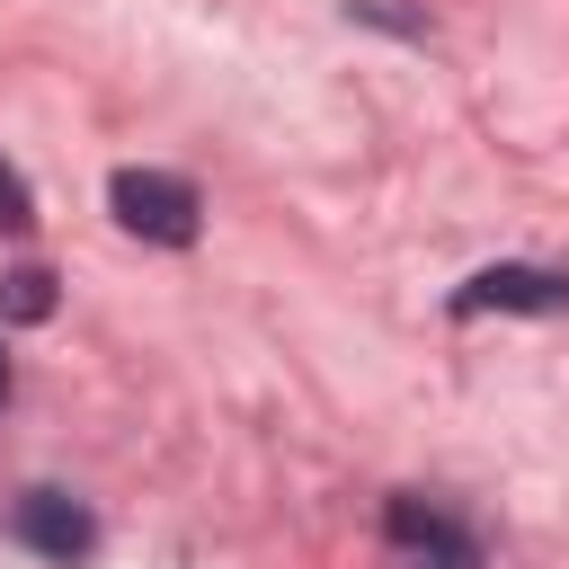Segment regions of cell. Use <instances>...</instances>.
<instances>
[{"label":"cell","instance_id":"7a4b0ae2","mask_svg":"<svg viewBox=\"0 0 569 569\" xmlns=\"http://www.w3.org/2000/svg\"><path fill=\"white\" fill-rule=\"evenodd\" d=\"M9 525H18V542H27V551H44L53 569H80V560L98 551V516H89L71 489H27Z\"/></svg>","mask_w":569,"mask_h":569},{"label":"cell","instance_id":"52a82bcc","mask_svg":"<svg viewBox=\"0 0 569 569\" xmlns=\"http://www.w3.org/2000/svg\"><path fill=\"white\" fill-rule=\"evenodd\" d=\"M0 400H9V356H0Z\"/></svg>","mask_w":569,"mask_h":569},{"label":"cell","instance_id":"3957f363","mask_svg":"<svg viewBox=\"0 0 569 569\" xmlns=\"http://www.w3.org/2000/svg\"><path fill=\"white\" fill-rule=\"evenodd\" d=\"M453 311H533V320H551V311H569V267H480L462 293H453Z\"/></svg>","mask_w":569,"mask_h":569},{"label":"cell","instance_id":"277c9868","mask_svg":"<svg viewBox=\"0 0 569 569\" xmlns=\"http://www.w3.org/2000/svg\"><path fill=\"white\" fill-rule=\"evenodd\" d=\"M382 533H391L409 560H427V569H480V542H471L436 498H391V507H382Z\"/></svg>","mask_w":569,"mask_h":569},{"label":"cell","instance_id":"8992f818","mask_svg":"<svg viewBox=\"0 0 569 569\" xmlns=\"http://www.w3.org/2000/svg\"><path fill=\"white\" fill-rule=\"evenodd\" d=\"M0 231H36V187L0 160Z\"/></svg>","mask_w":569,"mask_h":569},{"label":"cell","instance_id":"5b68a950","mask_svg":"<svg viewBox=\"0 0 569 569\" xmlns=\"http://www.w3.org/2000/svg\"><path fill=\"white\" fill-rule=\"evenodd\" d=\"M0 311L9 320H53V267H9L0 276Z\"/></svg>","mask_w":569,"mask_h":569},{"label":"cell","instance_id":"6da1fadb","mask_svg":"<svg viewBox=\"0 0 569 569\" xmlns=\"http://www.w3.org/2000/svg\"><path fill=\"white\" fill-rule=\"evenodd\" d=\"M107 204L133 240H160V249H187L204 231V196L178 178V169H116L107 178Z\"/></svg>","mask_w":569,"mask_h":569}]
</instances>
